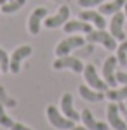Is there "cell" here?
<instances>
[{
	"label": "cell",
	"mask_w": 127,
	"mask_h": 130,
	"mask_svg": "<svg viewBox=\"0 0 127 130\" xmlns=\"http://www.w3.org/2000/svg\"><path fill=\"white\" fill-rule=\"evenodd\" d=\"M85 40H87L89 43H101V45L108 50L117 49V38H115L111 33H106L105 30H92L91 33H87V38H85Z\"/></svg>",
	"instance_id": "1"
},
{
	"label": "cell",
	"mask_w": 127,
	"mask_h": 130,
	"mask_svg": "<svg viewBox=\"0 0 127 130\" xmlns=\"http://www.w3.org/2000/svg\"><path fill=\"white\" fill-rule=\"evenodd\" d=\"M47 120L50 121L52 127H56V128H59V130H70V128L75 127V121L66 118L63 113H59L58 108L52 106V104L47 106Z\"/></svg>",
	"instance_id": "2"
},
{
	"label": "cell",
	"mask_w": 127,
	"mask_h": 130,
	"mask_svg": "<svg viewBox=\"0 0 127 130\" xmlns=\"http://www.w3.org/2000/svg\"><path fill=\"white\" fill-rule=\"evenodd\" d=\"M85 42H87V40L82 38V37H68V38H65V40H61L58 43V47H56V56H58V57L68 56L71 50L84 47Z\"/></svg>",
	"instance_id": "3"
},
{
	"label": "cell",
	"mask_w": 127,
	"mask_h": 130,
	"mask_svg": "<svg viewBox=\"0 0 127 130\" xmlns=\"http://www.w3.org/2000/svg\"><path fill=\"white\" fill-rule=\"evenodd\" d=\"M84 76H85V82H87V85L91 87V89H94V90H99V92H106L108 87H110L106 82L101 80V78L98 76L94 64H87V66L84 68Z\"/></svg>",
	"instance_id": "4"
},
{
	"label": "cell",
	"mask_w": 127,
	"mask_h": 130,
	"mask_svg": "<svg viewBox=\"0 0 127 130\" xmlns=\"http://www.w3.org/2000/svg\"><path fill=\"white\" fill-rule=\"evenodd\" d=\"M52 68H54V70H65V68H70V70H73L75 73H82L85 66L82 64V61L78 59V57L63 56V57H58V59L54 61Z\"/></svg>",
	"instance_id": "5"
},
{
	"label": "cell",
	"mask_w": 127,
	"mask_h": 130,
	"mask_svg": "<svg viewBox=\"0 0 127 130\" xmlns=\"http://www.w3.org/2000/svg\"><path fill=\"white\" fill-rule=\"evenodd\" d=\"M106 118L115 130H127V123L120 118V108L115 102H110L106 108Z\"/></svg>",
	"instance_id": "6"
},
{
	"label": "cell",
	"mask_w": 127,
	"mask_h": 130,
	"mask_svg": "<svg viewBox=\"0 0 127 130\" xmlns=\"http://www.w3.org/2000/svg\"><path fill=\"white\" fill-rule=\"evenodd\" d=\"M30 54H31V47L30 45H21L18 49L12 52L10 56V66H9V71L10 73H19V68H21V61L26 59Z\"/></svg>",
	"instance_id": "7"
},
{
	"label": "cell",
	"mask_w": 127,
	"mask_h": 130,
	"mask_svg": "<svg viewBox=\"0 0 127 130\" xmlns=\"http://www.w3.org/2000/svg\"><path fill=\"white\" fill-rule=\"evenodd\" d=\"M118 61L117 56H110L106 61H105V66H103V76H105V82L110 85V89H113L117 85V73H115V68H117Z\"/></svg>",
	"instance_id": "8"
},
{
	"label": "cell",
	"mask_w": 127,
	"mask_h": 130,
	"mask_svg": "<svg viewBox=\"0 0 127 130\" xmlns=\"http://www.w3.org/2000/svg\"><path fill=\"white\" fill-rule=\"evenodd\" d=\"M124 19H125V14L122 12H117L113 14V18L110 21V33L117 38V40H125V31H124Z\"/></svg>",
	"instance_id": "9"
},
{
	"label": "cell",
	"mask_w": 127,
	"mask_h": 130,
	"mask_svg": "<svg viewBox=\"0 0 127 130\" xmlns=\"http://www.w3.org/2000/svg\"><path fill=\"white\" fill-rule=\"evenodd\" d=\"M68 18H70V7L63 5V7H59V10L54 16H50L44 21V24H45V28H58V26H63L68 21Z\"/></svg>",
	"instance_id": "10"
},
{
	"label": "cell",
	"mask_w": 127,
	"mask_h": 130,
	"mask_svg": "<svg viewBox=\"0 0 127 130\" xmlns=\"http://www.w3.org/2000/svg\"><path fill=\"white\" fill-rule=\"evenodd\" d=\"M61 113L73 121H78L82 118V115L78 111H75V108H73V97H71V94H65L61 97Z\"/></svg>",
	"instance_id": "11"
},
{
	"label": "cell",
	"mask_w": 127,
	"mask_h": 130,
	"mask_svg": "<svg viewBox=\"0 0 127 130\" xmlns=\"http://www.w3.org/2000/svg\"><path fill=\"white\" fill-rule=\"evenodd\" d=\"M45 16H47V9L45 7H37L31 12V16L28 19V30L31 35H39L40 33V23H42V19Z\"/></svg>",
	"instance_id": "12"
},
{
	"label": "cell",
	"mask_w": 127,
	"mask_h": 130,
	"mask_svg": "<svg viewBox=\"0 0 127 130\" xmlns=\"http://www.w3.org/2000/svg\"><path fill=\"white\" fill-rule=\"evenodd\" d=\"M80 19L87 21V23H92L98 30H105L106 28V21L103 18V14L96 12V10H82L80 12Z\"/></svg>",
	"instance_id": "13"
},
{
	"label": "cell",
	"mask_w": 127,
	"mask_h": 130,
	"mask_svg": "<svg viewBox=\"0 0 127 130\" xmlns=\"http://www.w3.org/2000/svg\"><path fill=\"white\" fill-rule=\"evenodd\" d=\"M80 120L84 121V127L87 130H108V123H105V121H96V118L92 116L91 109L82 111V118Z\"/></svg>",
	"instance_id": "14"
},
{
	"label": "cell",
	"mask_w": 127,
	"mask_h": 130,
	"mask_svg": "<svg viewBox=\"0 0 127 130\" xmlns=\"http://www.w3.org/2000/svg\"><path fill=\"white\" fill-rule=\"evenodd\" d=\"M63 30L66 31V33H75V31H80V33H91L92 31V26L89 24L87 21H66L65 24H63Z\"/></svg>",
	"instance_id": "15"
},
{
	"label": "cell",
	"mask_w": 127,
	"mask_h": 130,
	"mask_svg": "<svg viewBox=\"0 0 127 130\" xmlns=\"http://www.w3.org/2000/svg\"><path fill=\"white\" fill-rule=\"evenodd\" d=\"M78 94L82 95V99L89 101V102H99V101H103L106 95H105V92H99V90H94L87 87V85H80L78 87Z\"/></svg>",
	"instance_id": "16"
},
{
	"label": "cell",
	"mask_w": 127,
	"mask_h": 130,
	"mask_svg": "<svg viewBox=\"0 0 127 130\" xmlns=\"http://www.w3.org/2000/svg\"><path fill=\"white\" fill-rule=\"evenodd\" d=\"M127 0H111V2H108V4H101L99 5V12L105 16V14H117L120 12V9L125 5Z\"/></svg>",
	"instance_id": "17"
},
{
	"label": "cell",
	"mask_w": 127,
	"mask_h": 130,
	"mask_svg": "<svg viewBox=\"0 0 127 130\" xmlns=\"http://www.w3.org/2000/svg\"><path fill=\"white\" fill-rule=\"evenodd\" d=\"M105 95H106L110 101L120 102V101L127 99V85H124L122 89H108L106 92H105Z\"/></svg>",
	"instance_id": "18"
},
{
	"label": "cell",
	"mask_w": 127,
	"mask_h": 130,
	"mask_svg": "<svg viewBox=\"0 0 127 130\" xmlns=\"http://www.w3.org/2000/svg\"><path fill=\"white\" fill-rule=\"evenodd\" d=\"M26 4V0H10L7 2L5 5H2V12H5V14H12V12H18V10L23 7Z\"/></svg>",
	"instance_id": "19"
},
{
	"label": "cell",
	"mask_w": 127,
	"mask_h": 130,
	"mask_svg": "<svg viewBox=\"0 0 127 130\" xmlns=\"http://www.w3.org/2000/svg\"><path fill=\"white\" fill-rule=\"evenodd\" d=\"M117 61L120 66H127V38L117 47Z\"/></svg>",
	"instance_id": "20"
},
{
	"label": "cell",
	"mask_w": 127,
	"mask_h": 130,
	"mask_svg": "<svg viewBox=\"0 0 127 130\" xmlns=\"http://www.w3.org/2000/svg\"><path fill=\"white\" fill-rule=\"evenodd\" d=\"M0 102L4 104V108H16V101L9 97V94L5 92L4 87H0Z\"/></svg>",
	"instance_id": "21"
},
{
	"label": "cell",
	"mask_w": 127,
	"mask_h": 130,
	"mask_svg": "<svg viewBox=\"0 0 127 130\" xmlns=\"http://www.w3.org/2000/svg\"><path fill=\"white\" fill-rule=\"evenodd\" d=\"M14 125V121L10 120L9 116L5 115V109H4V104L0 102V127H4V128H10Z\"/></svg>",
	"instance_id": "22"
},
{
	"label": "cell",
	"mask_w": 127,
	"mask_h": 130,
	"mask_svg": "<svg viewBox=\"0 0 127 130\" xmlns=\"http://www.w3.org/2000/svg\"><path fill=\"white\" fill-rule=\"evenodd\" d=\"M9 66H10V57L4 49H0V70H2V73H7Z\"/></svg>",
	"instance_id": "23"
},
{
	"label": "cell",
	"mask_w": 127,
	"mask_h": 130,
	"mask_svg": "<svg viewBox=\"0 0 127 130\" xmlns=\"http://www.w3.org/2000/svg\"><path fill=\"white\" fill-rule=\"evenodd\" d=\"M103 0H78V5L80 7H96V5H101Z\"/></svg>",
	"instance_id": "24"
},
{
	"label": "cell",
	"mask_w": 127,
	"mask_h": 130,
	"mask_svg": "<svg viewBox=\"0 0 127 130\" xmlns=\"http://www.w3.org/2000/svg\"><path fill=\"white\" fill-rule=\"evenodd\" d=\"M117 82L122 85H127V71H117Z\"/></svg>",
	"instance_id": "25"
},
{
	"label": "cell",
	"mask_w": 127,
	"mask_h": 130,
	"mask_svg": "<svg viewBox=\"0 0 127 130\" xmlns=\"http://www.w3.org/2000/svg\"><path fill=\"white\" fill-rule=\"evenodd\" d=\"M10 130H31V128H28V127L23 125V123H14V125L10 127Z\"/></svg>",
	"instance_id": "26"
},
{
	"label": "cell",
	"mask_w": 127,
	"mask_h": 130,
	"mask_svg": "<svg viewBox=\"0 0 127 130\" xmlns=\"http://www.w3.org/2000/svg\"><path fill=\"white\" fill-rule=\"evenodd\" d=\"M118 108H120V113H124V116H125V123H127V106H124V102L120 101V102H118Z\"/></svg>",
	"instance_id": "27"
},
{
	"label": "cell",
	"mask_w": 127,
	"mask_h": 130,
	"mask_svg": "<svg viewBox=\"0 0 127 130\" xmlns=\"http://www.w3.org/2000/svg\"><path fill=\"white\" fill-rule=\"evenodd\" d=\"M70 130H87L85 127H73V128H70Z\"/></svg>",
	"instance_id": "28"
},
{
	"label": "cell",
	"mask_w": 127,
	"mask_h": 130,
	"mask_svg": "<svg viewBox=\"0 0 127 130\" xmlns=\"http://www.w3.org/2000/svg\"><path fill=\"white\" fill-rule=\"evenodd\" d=\"M7 2H10V0H0V5H5Z\"/></svg>",
	"instance_id": "29"
},
{
	"label": "cell",
	"mask_w": 127,
	"mask_h": 130,
	"mask_svg": "<svg viewBox=\"0 0 127 130\" xmlns=\"http://www.w3.org/2000/svg\"><path fill=\"white\" fill-rule=\"evenodd\" d=\"M124 10H125L124 14H125V19H127V2H125V5H124Z\"/></svg>",
	"instance_id": "30"
},
{
	"label": "cell",
	"mask_w": 127,
	"mask_h": 130,
	"mask_svg": "<svg viewBox=\"0 0 127 130\" xmlns=\"http://www.w3.org/2000/svg\"><path fill=\"white\" fill-rule=\"evenodd\" d=\"M0 73H2V70H0Z\"/></svg>",
	"instance_id": "31"
},
{
	"label": "cell",
	"mask_w": 127,
	"mask_h": 130,
	"mask_svg": "<svg viewBox=\"0 0 127 130\" xmlns=\"http://www.w3.org/2000/svg\"><path fill=\"white\" fill-rule=\"evenodd\" d=\"M125 106H127V102H125Z\"/></svg>",
	"instance_id": "32"
}]
</instances>
